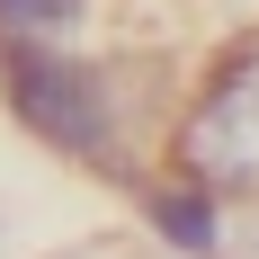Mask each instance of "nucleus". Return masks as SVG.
Returning a JSON list of instances; mask_svg holds the SVG:
<instances>
[{
    "label": "nucleus",
    "mask_w": 259,
    "mask_h": 259,
    "mask_svg": "<svg viewBox=\"0 0 259 259\" xmlns=\"http://www.w3.org/2000/svg\"><path fill=\"white\" fill-rule=\"evenodd\" d=\"M80 0H0V27H18V45H36L45 27H63Z\"/></svg>",
    "instance_id": "4"
},
{
    "label": "nucleus",
    "mask_w": 259,
    "mask_h": 259,
    "mask_svg": "<svg viewBox=\"0 0 259 259\" xmlns=\"http://www.w3.org/2000/svg\"><path fill=\"white\" fill-rule=\"evenodd\" d=\"M0 90H9V107H18V125H36L54 152H80V161H107V152H116L107 90H99L90 63L45 54V45H9V54H0Z\"/></svg>",
    "instance_id": "1"
},
{
    "label": "nucleus",
    "mask_w": 259,
    "mask_h": 259,
    "mask_svg": "<svg viewBox=\"0 0 259 259\" xmlns=\"http://www.w3.org/2000/svg\"><path fill=\"white\" fill-rule=\"evenodd\" d=\"M179 161L206 197H259V45L214 72V90L179 125Z\"/></svg>",
    "instance_id": "2"
},
{
    "label": "nucleus",
    "mask_w": 259,
    "mask_h": 259,
    "mask_svg": "<svg viewBox=\"0 0 259 259\" xmlns=\"http://www.w3.org/2000/svg\"><path fill=\"white\" fill-rule=\"evenodd\" d=\"M143 214H152L179 250H197V259H214V241H224V224H214V197H206V188H152V197H143Z\"/></svg>",
    "instance_id": "3"
}]
</instances>
